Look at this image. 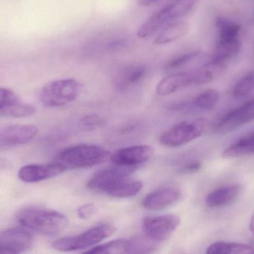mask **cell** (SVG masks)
Segmentation results:
<instances>
[{
	"mask_svg": "<svg viewBox=\"0 0 254 254\" xmlns=\"http://www.w3.org/2000/svg\"><path fill=\"white\" fill-rule=\"evenodd\" d=\"M250 228L251 231L254 234V212L253 213L252 217H251V224H250Z\"/></svg>",
	"mask_w": 254,
	"mask_h": 254,
	"instance_id": "34",
	"label": "cell"
},
{
	"mask_svg": "<svg viewBox=\"0 0 254 254\" xmlns=\"http://www.w3.org/2000/svg\"><path fill=\"white\" fill-rule=\"evenodd\" d=\"M82 90V84L73 78L59 79L46 84L40 90L41 103L50 108L64 106L75 101Z\"/></svg>",
	"mask_w": 254,
	"mask_h": 254,
	"instance_id": "4",
	"label": "cell"
},
{
	"mask_svg": "<svg viewBox=\"0 0 254 254\" xmlns=\"http://www.w3.org/2000/svg\"><path fill=\"white\" fill-rule=\"evenodd\" d=\"M254 154V132L240 138L223 151L225 158H238Z\"/></svg>",
	"mask_w": 254,
	"mask_h": 254,
	"instance_id": "19",
	"label": "cell"
},
{
	"mask_svg": "<svg viewBox=\"0 0 254 254\" xmlns=\"http://www.w3.org/2000/svg\"><path fill=\"white\" fill-rule=\"evenodd\" d=\"M154 150L148 145H132L120 148L110 156L114 165L138 167L152 157Z\"/></svg>",
	"mask_w": 254,
	"mask_h": 254,
	"instance_id": "13",
	"label": "cell"
},
{
	"mask_svg": "<svg viewBox=\"0 0 254 254\" xmlns=\"http://www.w3.org/2000/svg\"><path fill=\"white\" fill-rule=\"evenodd\" d=\"M142 181L127 178L111 189L106 194L116 198H127L137 194L142 190Z\"/></svg>",
	"mask_w": 254,
	"mask_h": 254,
	"instance_id": "23",
	"label": "cell"
},
{
	"mask_svg": "<svg viewBox=\"0 0 254 254\" xmlns=\"http://www.w3.org/2000/svg\"><path fill=\"white\" fill-rule=\"evenodd\" d=\"M197 0H172L160 9L165 20L169 23L174 19L184 17L190 12L197 3Z\"/></svg>",
	"mask_w": 254,
	"mask_h": 254,
	"instance_id": "18",
	"label": "cell"
},
{
	"mask_svg": "<svg viewBox=\"0 0 254 254\" xmlns=\"http://www.w3.org/2000/svg\"><path fill=\"white\" fill-rule=\"evenodd\" d=\"M64 172V169L54 161L49 164H28L20 168L18 178L23 182L34 184L55 178Z\"/></svg>",
	"mask_w": 254,
	"mask_h": 254,
	"instance_id": "14",
	"label": "cell"
},
{
	"mask_svg": "<svg viewBox=\"0 0 254 254\" xmlns=\"http://www.w3.org/2000/svg\"><path fill=\"white\" fill-rule=\"evenodd\" d=\"M38 127L34 125H10L1 129L0 146L12 148L31 142L38 134Z\"/></svg>",
	"mask_w": 254,
	"mask_h": 254,
	"instance_id": "12",
	"label": "cell"
},
{
	"mask_svg": "<svg viewBox=\"0 0 254 254\" xmlns=\"http://www.w3.org/2000/svg\"><path fill=\"white\" fill-rule=\"evenodd\" d=\"M200 168H201V164L198 162H195V163L186 165L181 169V172L185 174L194 173V172H198Z\"/></svg>",
	"mask_w": 254,
	"mask_h": 254,
	"instance_id": "32",
	"label": "cell"
},
{
	"mask_svg": "<svg viewBox=\"0 0 254 254\" xmlns=\"http://www.w3.org/2000/svg\"><path fill=\"white\" fill-rule=\"evenodd\" d=\"M158 243L147 237L146 236H136L130 239L129 254H150L154 252Z\"/></svg>",
	"mask_w": 254,
	"mask_h": 254,
	"instance_id": "26",
	"label": "cell"
},
{
	"mask_svg": "<svg viewBox=\"0 0 254 254\" xmlns=\"http://www.w3.org/2000/svg\"><path fill=\"white\" fill-rule=\"evenodd\" d=\"M188 24L185 22L178 21L166 26L157 35L154 43L157 45L170 44L187 34Z\"/></svg>",
	"mask_w": 254,
	"mask_h": 254,
	"instance_id": "21",
	"label": "cell"
},
{
	"mask_svg": "<svg viewBox=\"0 0 254 254\" xmlns=\"http://www.w3.org/2000/svg\"><path fill=\"white\" fill-rule=\"evenodd\" d=\"M115 232L116 227L112 224H99L75 236L57 239L53 242V248L62 252L89 250L112 236Z\"/></svg>",
	"mask_w": 254,
	"mask_h": 254,
	"instance_id": "3",
	"label": "cell"
},
{
	"mask_svg": "<svg viewBox=\"0 0 254 254\" xmlns=\"http://www.w3.org/2000/svg\"><path fill=\"white\" fill-rule=\"evenodd\" d=\"M109 151L103 147L93 144H80L61 151L54 162L64 171L87 169L101 164L108 160Z\"/></svg>",
	"mask_w": 254,
	"mask_h": 254,
	"instance_id": "2",
	"label": "cell"
},
{
	"mask_svg": "<svg viewBox=\"0 0 254 254\" xmlns=\"http://www.w3.org/2000/svg\"><path fill=\"white\" fill-rule=\"evenodd\" d=\"M138 5L143 7L151 6L158 1V0H135Z\"/></svg>",
	"mask_w": 254,
	"mask_h": 254,
	"instance_id": "33",
	"label": "cell"
},
{
	"mask_svg": "<svg viewBox=\"0 0 254 254\" xmlns=\"http://www.w3.org/2000/svg\"><path fill=\"white\" fill-rule=\"evenodd\" d=\"M212 81L209 71L200 66L190 72H178L165 77L157 84L156 91L159 96H169L190 86L206 84Z\"/></svg>",
	"mask_w": 254,
	"mask_h": 254,
	"instance_id": "5",
	"label": "cell"
},
{
	"mask_svg": "<svg viewBox=\"0 0 254 254\" xmlns=\"http://www.w3.org/2000/svg\"><path fill=\"white\" fill-rule=\"evenodd\" d=\"M106 125V120L96 114H88L80 119L78 127L84 131H91L104 127Z\"/></svg>",
	"mask_w": 254,
	"mask_h": 254,
	"instance_id": "30",
	"label": "cell"
},
{
	"mask_svg": "<svg viewBox=\"0 0 254 254\" xmlns=\"http://www.w3.org/2000/svg\"><path fill=\"white\" fill-rule=\"evenodd\" d=\"M182 193L179 189L163 188L154 190L144 197L142 206L148 210H162L177 203Z\"/></svg>",
	"mask_w": 254,
	"mask_h": 254,
	"instance_id": "16",
	"label": "cell"
},
{
	"mask_svg": "<svg viewBox=\"0 0 254 254\" xmlns=\"http://www.w3.org/2000/svg\"><path fill=\"white\" fill-rule=\"evenodd\" d=\"M241 47L242 43L239 38L231 41H218L210 62L212 63L225 64L229 59L240 52Z\"/></svg>",
	"mask_w": 254,
	"mask_h": 254,
	"instance_id": "20",
	"label": "cell"
},
{
	"mask_svg": "<svg viewBox=\"0 0 254 254\" xmlns=\"http://www.w3.org/2000/svg\"><path fill=\"white\" fill-rule=\"evenodd\" d=\"M95 211H96L95 205L92 203H87L79 206L77 210V213L81 219H88L93 216Z\"/></svg>",
	"mask_w": 254,
	"mask_h": 254,
	"instance_id": "31",
	"label": "cell"
},
{
	"mask_svg": "<svg viewBox=\"0 0 254 254\" xmlns=\"http://www.w3.org/2000/svg\"><path fill=\"white\" fill-rule=\"evenodd\" d=\"M219 99V93L214 89H209L197 96L194 104L200 110L209 111L217 105Z\"/></svg>",
	"mask_w": 254,
	"mask_h": 254,
	"instance_id": "28",
	"label": "cell"
},
{
	"mask_svg": "<svg viewBox=\"0 0 254 254\" xmlns=\"http://www.w3.org/2000/svg\"><path fill=\"white\" fill-rule=\"evenodd\" d=\"M242 187L239 184L224 186L211 191L206 197V203L209 207L218 208L234 203L240 195Z\"/></svg>",
	"mask_w": 254,
	"mask_h": 254,
	"instance_id": "17",
	"label": "cell"
},
{
	"mask_svg": "<svg viewBox=\"0 0 254 254\" xmlns=\"http://www.w3.org/2000/svg\"><path fill=\"white\" fill-rule=\"evenodd\" d=\"M146 75L147 69L144 65H127L117 71L113 84L119 91H126L139 85L145 80Z\"/></svg>",
	"mask_w": 254,
	"mask_h": 254,
	"instance_id": "15",
	"label": "cell"
},
{
	"mask_svg": "<svg viewBox=\"0 0 254 254\" xmlns=\"http://www.w3.org/2000/svg\"><path fill=\"white\" fill-rule=\"evenodd\" d=\"M206 123L203 119L178 123L160 136V144L169 148L185 145L203 134Z\"/></svg>",
	"mask_w": 254,
	"mask_h": 254,
	"instance_id": "6",
	"label": "cell"
},
{
	"mask_svg": "<svg viewBox=\"0 0 254 254\" xmlns=\"http://www.w3.org/2000/svg\"><path fill=\"white\" fill-rule=\"evenodd\" d=\"M200 56H201V53L200 51H195L177 56L169 61L165 66V69L167 72H172V71L181 69V68L187 66L190 62H192Z\"/></svg>",
	"mask_w": 254,
	"mask_h": 254,
	"instance_id": "29",
	"label": "cell"
},
{
	"mask_svg": "<svg viewBox=\"0 0 254 254\" xmlns=\"http://www.w3.org/2000/svg\"><path fill=\"white\" fill-rule=\"evenodd\" d=\"M254 248L245 244L216 242L208 248V254H253Z\"/></svg>",
	"mask_w": 254,
	"mask_h": 254,
	"instance_id": "24",
	"label": "cell"
},
{
	"mask_svg": "<svg viewBox=\"0 0 254 254\" xmlns=\"http://www.w3.org/2000/svg\"><path fill=\"white\" fill-rule=\"evenodd\" d=\"M17 221L24 228L47 236L59 235L69 224L67 217L62 212L38 206L19 211Z\"/></svg>",
	"mask_w": 254,
	"mask_h": 254,
	"instance_id": "1",
	"label": "cell"
},
{
	"mask_svg": "<svg viewBox=\"0 0 254 254\" xmlns=\"http://www.w3.org/2000/svg\"><path fill=\"white\" fill-rule=\"evenodd\" d=\"M253 90H254V71L248 72L236 83L232 94L233 97L241 99L248 96Z\"/></svg>",
	"mask_w": 254,
	"mask_h": 254,
	"instance_id": "27",
	"label": "cell"
},
{
	"mask_svg": "<svg viewBox=\"0 0 254 254\" xmlns=\"http://www.w3.org/2000/svg\"><path fill=\"white\" fill-rule=\"evenodd\" d=\"M129 251L130 239H118L102 245H96L88 251H84V253L98 254H129Z\"/></svg>",
	"mask_w": 254,
	"mask_h": 254,
	"instance_id": "22",
	"label": "cell"
},
{
	"mask_svg": "<svg viewBox=\"0 0 254 254\" xmlns=\"http://www.w3.org/2000/svg\"><path fill=\"white\" fill-rule=\"evenodd\" d=\"M29 231L23 227H12L2 231L0 234V253L17 254L30 250L34 238Z\"/></svg>",
	"mask_w": 254,
	"mask_h": 254,
	"instance_id": "10",
	"label": "cell"
},
{
	"mask_svg": "<svg viewBox=\"0 0 254 254\" xmlns=\"http://www.w3.org/2000/svg\"><path fill=\"white\" fill-rule=\"evenodd\" d=\"M136 167L115 165L96 172L87 184V188L98 193L107 194L111 189L122 181L127 179L133 174Z\"/></svg>",
	"mask_w": 254,
	"mask_h": 254,
	"instance_id": "7",
	"label": "cell"
},
{
	"mask_svg": "<svg viewBox=\"0 0 254 254\" xmlns=\"http://www.w3.org/2000/svg\"><path fill=\"white\" fill-rule=\"evenodd\" d=\"M35 107L23 102L17 93L8 88H0V114L2 117L23 118L35 114Z\"/></svg>",
	"mask_w": 254,
	"mask_h": 254,
	"instance_id": "11",
	"label": "cell"
},
{
	"mask_svg": "<svg viewBox=\"0 0 254 254\" xmlns=\"http://www.w3.org/2000/svg\"><path fill=\"white\" fill-rule=\"evenodd\" d=\"M181 224V218L174 214L146 217L142 221L144 235L157 243L167 240Z\"/></svg>",
	"mask_w": 254,
	"mask_h": 254,
	"instance_id": "8",
	"label": "cell"
},
{
	"mask_svg": "<svg viewBox=\"0 0 254 254\" xmlns=\"http://www.w3.org/2000/svg\"><path fill=\"white\" fill-rule=\"evenodd\" d=\"M215 26L219 29L218 41H231L238 38L241 31V26L238 23L230 21L224 17H218L215 19Z\"/></svg>",
	"mask_w": 254,
	"mask_h": 254,
	"instance_id": "25",
	"label": "cell"
},
{
	"mask_svg": "<svg viewBox=\"0 0 254 254\" xmlns=\"http://www.w3.org/2000/svg\"><path fill=\"white\" fill-rule=\"evenodd\" d=\"M254 120V98L221 117L214 127L215 133L226 134Z\"/></svg>",
	"mask_w": 254,
	"mask_h": 254,
	"instance_id": "9",
	"label": "cell"
}]
</instances>
